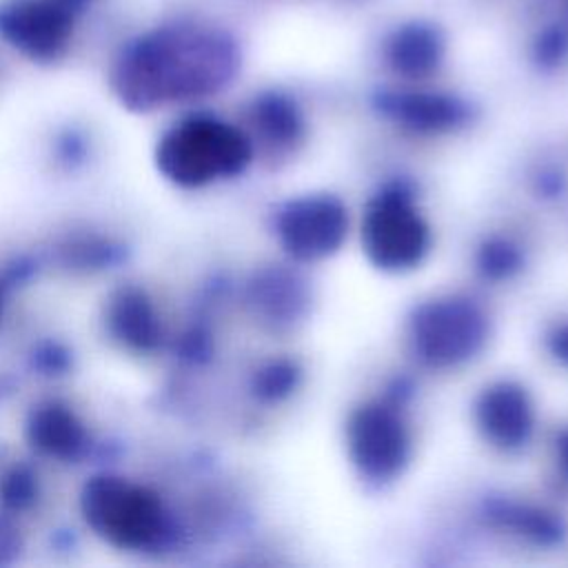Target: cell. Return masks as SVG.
I'll return each instance as SVG.
<instances>
[{
  "label": "cell",
  "instance_id": "6da1fadb",
  "mask_svg": "<svg viewBox=\"0 0 568 568\" xmlns=\"http://www.w3.org/2000/svg\"><path fill=\"white\" fill-rule=\"evenodd\" d=\"M231 71V55L222 42L191 31H158L129 49L118 69L124 100L151 106L209 93Z\"/></svg>",
  "mask_w": 568,
  "mask_h": 568
},
{
  "label": "cell",
  "instance_id": "7a4b0ae2",
  "mask_svg": "<svg viewBox=\"0 0 568 568\" xmlns=\"http://www.w3.org/2000/svg\"><path fill=\"white\" fill-rule=\"evenodd\" d=\"M251 155V142L235 126L215 118H191L164 135L158 162L178 184L200 186L244 171Z\"/></svg>",
  "mask_w": 568,
  "mask_h": 568
},
{
  "label": "cell",
  "instance_id": "3957f363",
  "mask_svg": "<svg viewBox=\"0 0 568 568\" xmlns=\"http://www.w3.org/2000/svg\"><path fill=\"white\" fill-rule=\"evenodd\" d=\"M428 242V226L406 184H388L368 202L362 244L371 264L382 271H408L424 260Z\"/></svg>",
  "mask_w": 568,
  "mask_h": 568
},
{
  "label": "cell",
  "instance_id": "277c9868",
  "mask_svg": "<svg viewBox=\"0 0 568 568\" xmlns=\"http://www.w3.org/2000/svg\"><path fill=\"white\" fill-rule=\"evenodd\" d=\"M484 313L466 297H439L415 308L410 339L415 353L430 366H455L477 355L486 342Z\"/></svg>",
  "mask_w": 568,
  "mask_h": 568
},
{
  "label": "cell",
  "instance_id": "5b68a950",
  "mask_svg": "<svg viewBox=\"0 0 568 568\" xmlns=\"http://www.w3.org/2000/svg\"><path fill=\"white\" fill-rule=\"evenodd\" d=\"M84 510L91 526L120 546L142 548L164 532L158 499L120 479L93 481L84 493Z\"/></svg>",
  "mask_w": 568,
  "mask_h": 568
},
{
  "label": "cell",
  "instance_id": "8992f818",
  "mask_svg": "<svg viewBox=\"0 0 568 568\" xmlns=\"http://www.w3.org/2000/svg\"><path fill=\"white\" fill-rule=\"evenodd\" d=\"M346 448L351 462L364 477L390 481L408 464L410 437L393 408L371 402L348 417Z\"/></svg>",
  "mask_w": 568,
  "mask_h": 568
},
{
  "label": "cell",
  "instance_id": "52a82bcc",
  "mask_svg": "<svg viewBox=\"0 0 568 568\" xmlns=\"http://www.w3.org/2000/svg\"><path fill=\"white\" fill-rule=\"evenodd\" d=\"M346 226L344 204L326 193L291 200L277 215L280 242L300 262L333 255L346 237Z\"/></svg>",
  "mask_w": 568,
  "mask_h": 568
},
{
  "label": "cell",
  "instance_id": "ba28073f",
  "mask_svg": "<svg viewBox=\"0 0 568 568\" xmlns=\"http://www.w3.org/2000/svg\"><path fill=\"white\" fill-rule=\"evenodd\" d=\"M73 18L64 0H11L0 7V36L31 58L51 60L67 47Z\"/></svg>",
  "mask_w": 568,
  "mask_h": 568
},
{
  "label": "cell",
  "instance_id": "9c48e42d",
  "mask_svg": "<svg viewBox=\"0 0 568 568\" xmlns=\"http://www.w3.org/2000/svg\"><path fill=\"white\" fill-rule=\"evenodd\" d=\"M477 426L499 448H519L532 433V406L528 393L515 382H497L477 399Z\"/></svg>",
  "mask_w": 568,
  "mask_h": 568
},
{
  "label": "cell",
  "instance_id": "30bf717a",
  "mask_svg": "<svg viewBox=\"0 0 568 568\" xmlns=\"http://www.w3.org/2000/svg\"><path fill=\"white\" fill-rule=\"evenodd\" d=\"M382 111L415 131H448L466 122L468 109L439 93H393L382 98Z\"/></svg>",
  "mask_w": 568,
  "mask_h": 568
},
{
  "label": "cell",
  "instance_id": "8fae6325",
  "mask_svg": "<svg viewBox=\"0 0 568 568\" xmlns=\"http://www.w3.org/2000/svg\"><path fill=\"white\" fill-rule=\"evenodd\" d=\"M488 519L506 530H513L535 544H557L564 537V524L552 513H546L535 506L508 501V499H493L486 506Z\"/></svg>",
  "mask_w": 568,
  "mask_h": 568
},
{
  "label": "cell",
  "instance_id": "7c38bea8",
  "mask_svg": "<svg viewBox=\"0 0 568 568\" xmlns=\"http://www.w3.org/2000/svg\"><path fill=\"white\" fill-rule=\"evenodd\" d=\"M388 60L402 75L424 78L433 73L442 60V40L428 27H406L390 40Z\"/></svg>",
  "mask_w": 568,
  "mask_h": 568
},
{
  "label": "cell",
  "instance_id": "4fadbf2b",
  "mask_svg": "<svg viewBox=\"0 0 568 568\" xmlns=\"http://www.w3.org/2000/svg\"><path fill=\"white\" fill-rule=\"evenodd\" d=\"M255 304L268 320L291 324L306 308V291L295 275L286 271H271L255 284Z\"/></svg>",
  "mask_w": 568,
  "mask_h": 568
},
{
  "label": "cell",
  "instance_id": "5bb4252c",
  "mask_svg": "<svg viewBox=\"0 0 568 568\" xmlns=\"http://www.w3.org/2000/svg\"><path fill=\"white\" fill-rule=\"evenodd\" d=\"M255 122L275 144H293L302 135V118L295 104L282 95H266L255 104Z\"/></svg>",
  "mask_w": 568,
  "mask_h": 568
},
{
  "label": "cell",
  "instance_id": "9a60e30c",
  "mask_svg": "<svg viewBox=\"0 0 568 568\" xmlns=\"http://www.w3.org/2000/svg\"><path fill=\"white\" fill-rule=\"evenodd\" d=\"M477 266L488 280H506L521 268V251L504 237H493L481 244Z\"/></svg>",
  "mask_w": 568,
  "mask_h": 568
},
{
  "label": "cell",
  "instance_id": "2e32d148",
  "mask_svg": "<svg viewBox=\"0 0 568 568\" xmlns=\"http://www.w3.org/2000/svg\"><path fill=\"white\" fill-rule=\"evenodd\" d=\"M300 382V368L291 359H277L266 364L255 375V393L262 399H282L295 390Z\"/></svg>",
  "mask_w": 568,
  "mask_h": 568
},
{
  "label": "cell",
  "instance_id": "e0dca14e",
  "mask_svg": "<svg viewBox=\"0 0 568 568\" xmlns=\"http://www.w3.org/2000/svg\"><path fill=\"white\" fill-rule=\"evenodd\" d=\"M38 437L42 442V446H49L51 450H62V448H71L78 439V428L71 422V417L67 413L60 410H49L38 419Z\"/></svg>",
  "mask_w": 568,
  "mask_h": 568
},
{
  "label": "cell",
  "instance_id": "ac0fdd59",
  "mask_svg": "<svg viewBox=\"0 0 568 568\" xmlns=\"http://www.w3.org/2000/svg\"><path fill=\"white\" fill-rule=\"evenodd\" d=\"M548 346H550V353H552L559 362L568 364V322L561 324L559 328H555V331L550 333Z\"/></svg>",
  "mask_w": 568,
  "mask_h": 568
},
{
  "label": "cell",
  "instance_id": "d6986e66",
  "mask_svg": "<svg viewBox=\"0 0 568 568\" xmlns=\"http://www.w3.org/2000/svg\"><path fill=\"white\" fill-rule=\"evenodd\" d=\"M557 455H559V464H561V470L564 475L568 477V428L559 435L557 439Z\"/></svg>",
  "mask_w": 568,
  "mask_h": 568
}]
</instances>
